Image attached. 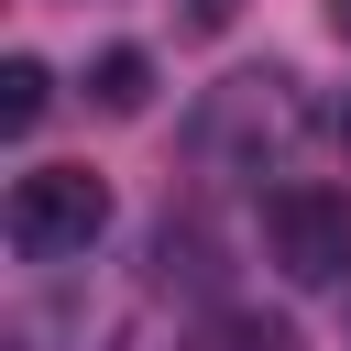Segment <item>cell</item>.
<instances>
[{"mask_svg": "<svg viewBox=\"0 0 351 351\" xmlns=\"http://www.w3.org/2000/svg\"><path fill=\"white\" fill-rule=\"evenodd\" d=\"M99 230H110V186L88 165H33L11 186V252L22 263H77Z\"/></svg>", "mask_w": 351, "mask_h": 351, "instance_id": "obj_2", "label": "cell"}, {"mask_svg": "<svg viewBox=\"0 0 351 351\" xmlns=\"http://www.w3.org/2000/svg\"><path fill=\"white\" fill-rule=\"evenodd\" d=\"M263 252H274L285 285H340L351 274V197L318 186V176H285L263 197Z\"/></svg>", "mask_w": 351, "mask_h": 351, "instance_id": "obj_3", "label": "cell"}, {"mask_svg": "<svg viewBox=\"0 0 351 351\" xmlns=\"http://www.w3.org/2000/svg\"><path fill=\"white\" fill-rule=\"evenodd\" d=\"M329 33H340V44H351V0H329Z\"/></svg>", "mask_w": 351, "mask_h": 351, "instance_id": "obj_8", "label": "cell"}, {"mask_svg": "<svg viewBox=\"0 0 351 351\" xmlns=\"http://www.w3.org/2000/svg\"><path fill=\"white\" fill-rule=\"evenodd\" d=\"M296 132H307L296 77H274V66H263V77L208 88V110H197V165H208V176H285Z\"/></svg>", "mask_w": 351, "mask_h": 351, "instance_id": "obj_1", "label": "cell"}, {"mask_svg": "<svg viewBox=\"0 0 351 351\" xmlns=\"http://www.w3.org/2000/svg\"><path fill=\"white\" fill-rule=\"evenodd\" d=\"M230 11H241V0H186V22H197V33H219Z\"/></svg>", "mask_w": 351, "mask_h": 351, "instance_id": "obj_7", "label": "cell"}, {"mask_svg": "<svg viewBox=\"0 0 351 351\" xmlns=\"http://www.w3.org/2000/svg\"><path fill=\"white\" fill-rule=\"evenodd\" d=\"M88 99H99L110 121H132V110L154 99V55H143V44H110V55L88 66Z\"/></svg>", "mask_w": 351, "mask_h": 351, "instance_id": "obj_4", "label": "cell"}, {"mask_svg": "<svg viewBox=\"0 0 351 351\" xmlns=\"http://www.w3.org/2000/svg\"><path fill=\"white\" fill-rule=\"evenodd\" d=\"M197 351H285V318H252V307H219L197 329Z\"/></svg>", "mask_w": 351, "mask_h": 351, "instance_id": "obj_6", "label": "cell"}, {"mask_svg": "<svg viewBox=\"0 0 351 351\" xmlns=\"http://www.w3.org/2000/svg\"><path fill=\"white\" fill-rule=\"evenodd\" d=\"M44 99H55V77H44L33 55H11V66H0V132H33Z\"/></svg>", "mask_w": 351, "mask_h": 351, "instance_id": "obj_5", "label": "cell"}]
</instances>
